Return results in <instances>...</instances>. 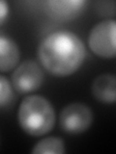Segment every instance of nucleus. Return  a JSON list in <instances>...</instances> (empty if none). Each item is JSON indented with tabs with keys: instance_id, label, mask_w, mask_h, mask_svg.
Listing matches in <instances>:
<instances>
[{
	"instance_id": "nucleus-3",
	"label": "nucleus",
	"mask_w": 116,
	"mask_h": 154,
	"mask_svg": "<svg viewBox=\"0 0 116 154\" xmlns=\"http://www.w3.org/2000/svg\"><path fill=\"white\" fill-rule=\"evenodd\" d=\"M88 46L96 56L111 59L116 57V20L105 19L91 29L88 35Z\"/></svg>"
},
{
	"instance_id": "nucleus-9",
	"label": "nucleus",
	"mask_w": 116,
	"mask_h": 154,
	"mask_svg": "<svg viewBox=\"0 0 116 154\" xmlns=\"http://www.w3.org/2000/svg\"><path fill=\"white\" fill-rule=\"evenodd\" d=\"M32 153L63 154L66 152L65 143L59 137H47L39 141L32 149Z\"/></svg>"
},
{
	"instance_id": "nucleus-10",
	"label": "nucleus",
	"mask_w": 116,
	"mask_h": 154,
	"mask_svg": "<svg viewBox=\"0 0 116 154\" xmlns=\"http://www.w3.org/2000/svg\"><path fill=\"white\" fill-rule=\"evenodd\" d=\"M12 84L4 75L0 76V106L3 108L13 99Z\"/></svg>"
},
{
	"instance_id": "nucleus-4",
	"label": "nucleus",
	"mask_w": 116,
	"mask_h": 154,
	"mask_svg": "<svg viewBox=\"0 0 116 154\" xmlns=\"http://www.w3.org/2000/svg\"><path fill=\"white\" fill-rule=\"evenodd\" d=\"M93 122V113L89 106L84 103L74 102L66 105L59 116L62 130L69 134H81Z\"/></svg>"
},
{
	"instance_id": "nucleus-8",
	"label": "nucleus",
	"mask_w": 116,
	"mask_h": 154,
	"mask_svg": "<svg viewBox=\"0 0 116 154\" xmlns=\"http://www.w3.org/2000/svg\"><path fill=\"white\" fill-rule=\"evenodd\" d=\"M21 52L18 45L10 37L0 36V70L2 73L14 69L18 64Z\"/></svg>"
},
{
	"instance_id": "nucleus-5",
	"label": "nucleus",
	"mask_w": 116,
	"mask_h": 154,
	"mask_svg": "<svg viewBox=\"0 0 116 154\" xmlns=\"http://www.w3.org/2000/svg\"><path fill=\"white\" fill-rule=\"evenodd\" d=\"M44 77L45 75L41 66L32 60H26L13 71L11 81L18 93L28 94L41 88Z\"/></svg>"
},
{
	"instance_id": "nucleus-7",
	"label": "nucleus",
	"mask_w": 116,
	"mask_h": 154,
	"mask_svg": "<svg viewBox=\"0 0 116 154\" xmlns=\"http://www.w3.org/2000/svg\"><path fill=\"white\" fill-rule=\"evenodd\" d=\"M92 94L99 102L112 104L116 102V75L104 73L92 82Z\"/></svg>"
},
{
	"instance_id": "nucleus-6",
	"label": "nucleus",
	"mask_w": 116,
	"mask_h": 154,
	"mask_svg": "<svg viewBox=\"0 0 116 154\" xmlns=\"http://www.w3.org/2000/svg\"><path fill=\"white\" fill-rule=\"evenodd\" d=\"M88 4L86 0H50L46 2V12L55 20L67 21L79 17Z\"/></svg>"
},
{
	"instance_id": "nucleus-2",
	"label": "nucleus",
	"mask_w": 116,
	"mask_h": 154,
	"mask_svg": "<svg viewBox=\"0 0 116 154\" xmlns=\"http://www.w3.org/2000/svg\"><path fill=\"white\" fill-rule=\"evenodd\" d=\"M18 120L21 128L33 137L44 136L55 124V111L47 98L39 94L25 96L18 106Z\"/></svg>"
},
{
	"instance_id": "nucleus-1",
	"label": "nucleus",
	"mask_w": 116,
	"mask_h": 154,
	"mask_svg": "<svg viewBox=\"0 0 116 154\" xmlns=\"http://www.w3.org/2000/svg\"><path fill=\"white\" fill-rule=\"evenodd\" d=\"M85 56L86 48L82 40L68 30L50 33L41 41L37 49L42 66L58 77L74 74L83 64Z\"/></svg>"
},
{
	"instance_id": "nucleus-11",
	"label": "nucleus",
	"mask_w": 116,
	"mask_h": 154,
	"mask_svg": "<svg viewBox=\"0 0 116 154\" xmlns=\"http://www.w3.org/2000/svg\"><path fill=\"white\" fill-rule=\"evenodd\" d=\"M8 14H9V5L4 0H1L0 1V24L1 25H3L5 20H6Z\"/></svg>"
}]
</instances>
